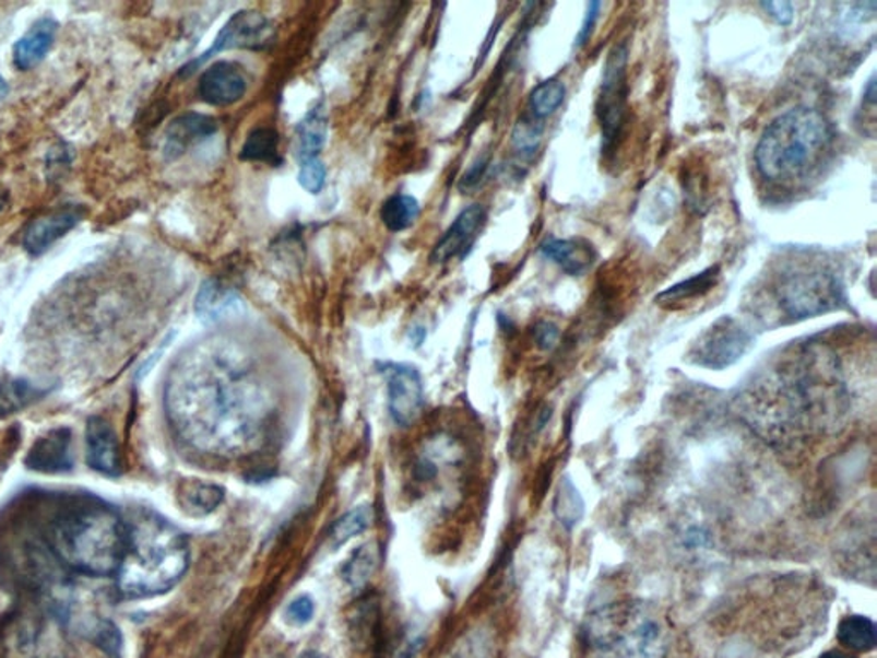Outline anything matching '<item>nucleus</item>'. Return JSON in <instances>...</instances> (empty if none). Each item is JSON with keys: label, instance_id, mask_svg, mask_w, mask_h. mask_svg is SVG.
Wrapping results in <instances>:
<instances>
[{"label": "nucleus", "instance_id": "1", "mask_svg": "<svg viewBox=\"0 0 877 658\" xmlns=\"http://www.w3.org/2000/svg\"><path fill=\"white\" fill-rule=\"evenodd\" d=\"M195 350L175 369L167 404L183 439L210 455L237 457L258 448L266 436L271 398L249 359L213 341Z\"/></svg>", "mask_w": 877, "mask_h": 658}, {"label": "nucleus", "instance_id": "2", "mask_svg": "<svg viewBox=\"0 0 877 658\" xmlns=\"http://www.w3.org/2000/svg\"><path fill=\"white\" fill-rule=\"evenodd\" d=\"M47 543L71 572L95 578L116 576L126 545V518L104 501L76 497L48 524Z\"/></svg>", "mask_w": 877, "mask_h": 658}, {"label": "nucleus", "instance_id": "3", "mask_svg": "<svg viewBox=\"0 0 877 658\" xmlns=\"http://www.w3.org/2000/svg\"><path fill=\"white\" fill-rule=\"evenodd\" d=\"M189 566V543L158 513L140 509L126 520V545L116 573L126 599H147L179 584Z\"/></svg>", "mask_w": 877, "mask_h": 658}, {"label": "nucleus", "instance_id": "4", "mask_svg": "<svg viewBox=\"0 0 877 658\" xmlns=\"http://www.w3.org/2000/svg\"><path fill=\"white\" fill-rule=\"evenodd\" d=\"M833 131L821 111L797 107L777 117L756 148L759 174L771 183H794L818 165Z\"/></svg>", "mask_w": 877, "mask_h": 658}, {"label": "nucleus", "instance_id": "5", "mask_svg": "<svg viewBox=\"0 0 877 658\" xmlns=\"http://www.w3.org/2000/svg\"><path fill=\"white\" fill-rule=\"evenodd\" d=\"M588 639L612 658H663L667 633L643 603H617L590 619Z\"/></svg>", "mask_w": 877, "mask_h": 658}, {"label": "nucleus", "instance_id": "6", "mask_svg": "<svg viewBox=\"0 0 877 658\" xmlns=\"http://www.w3.org/2000/svg\"><path fill=\"white\" fill-rule=\"evenodd\" d=\"M780 306L791 318H816L837 309L842 302V286L825 271H801L783 280L779 289Z\"/></svg>", "mask_w": 877, "mask_h": 658}, {"label": "nucleus", "instance_id": "7", "mask_svg": "<svg viewBox=\"0 0 877 658\" xmlns=\"http://www.w3.org/2000/svg\"><path fill=\"white\" fill-rule=\"evenodd\" d=\"M626 66H628V48L624 44L617 45L608 54L602 87L596 99V116L602 128L605 150H611L616 144L628 114Z\"/></svg>", "mask_w": 877, "mask_h": 658}, {"label": "nucleus", "instance_id": "8", "mask_svg": "<svg viewBox=\"0 0 877 658\" xmlns=\"http://www.w3.org/2000/svg\"><path fill=\"white\" fill-rule=\"evenodd\" d=\"M274 32L273 23L261 12L239 11L223 26L222 32L216 36L215 42L208 48L203 56L198 57L194 62L183 68L182 74H192L198 71L199 66L204 64L211 57L218 56L225 50L234 48H246V50H262L273 44Z\"/></svg>", "mask_w": 877, "mask_h": 658}, {"label": "nucleus", "instance_id": "9", "mask_svg": "<svg viewBox=\"0 0 877 658\" xmlns=\"http://www.w3.org/2000/svg\"><path fill=\"white\" fill-rule=\"evenodd\" d=\"M749 345L750 337L746 329L734 318H722L699 338L692 346L691 359L708 369H725L743 357Z\"/></svg>", "mask_w": 877, "mask_h": 658}, {"label": "nucleus", "instance_id": "10", "mask_svg": "<svg viewBox=\"0 0 877 658\" xmlns=\"http://www.w3.org/2000/svg\"><path fill=\"white\" fill-rule=\"evenodd\" d=\"M388 377V395H390V410L394 422L400 425H410L422 409V377L412 365H386Z\"/></svg>", "mask_w": 877, "mask_h": 658}, {"label": "nucleus", "instance_id": "11", "mask_svg": "<svg viewBox=\"0 0 877 658\" xmlns=\"http://www.w3.org/2000/svg\"><path fill=\"white\" fill-rule=\"evenodd\" d=\"M485 222H487V211L482 204H472V207L465 208L434 247L430 252V262L445 265L458 256H465L472 249Z\"/></svg>", "mask_w": 877, "mask_h": 658}, {"label": "nucleus", "instance_id": "12", "mask_svg": "<svg viewBox=\"0 0 877 658\" xmlns=\"http://www.w3.org/2000/svg\"><path fill=\"white\" fill-rule=\"evenodd\" d=\"M24 465L33 472L48 475L71 472L74 467L71 428H52L45 436L38 437L24 458Z\"/></svg>", "mask_w": 877, "mask_h": 658}, {"label": "nucleus", "instance_id": "13", "mask_svg": "<svg viewBox=\"0 0 877 658\" xmlns=\"http://www.w3.org/2000/svg\"><path fill=\"white\" fill-rule=\"evenodd\" d=\"M246 92L247 78L242 68L227 60L208 68L198 84L199 98L213 107L237 104Z\"/></svg>", "mask_w": 877, "mask_h": 658}, {"label": "nucleus", "instance_id": "14", "mask_svg": "<svg viewBox=\"0 0 877 658\" xmlns=\"http://www.w3.org/2000/svg\"><path fill=\"white\" fill-rule=\"evenodd\" d=\"M84 219V211L78 207L60 208L52 213L33 220L24 231L23 247L29 256H42L57 240L76 228Z\"/></svg>", "mask_w": 877, "mask_h": 658}, {"label": "nucleus", "instance_id": "15", "mask_svg": "<svg viewBox=\"0 0 877 658\" xmlns=\"http://www.w3.org/2000/svg\"><path fill=\"white\" fill-rule=\"evenodd\" d=\"M86 461L93 470L108 477L122 472L119 437L102 416H92L86 424Z\"/></svg>", "mask_w": 877, "mask_h": 658}, {"label": "nucleus", "instance_id": "16", "mask_svg": "<svg viewBox=\"0 0 877 658\" xmlns=\"http://www.w3.org/2000/svg\"><path fill=\"white\" fill-rule=\"evenodd\" d=\"M218 131V120L206 114L187 111L175 117L163 136V155L167 160H177L182 156L192 144L211 138Z\"/></svg>", "mask_w": 877, "mask_h": 658}, {"label": "nucleus", "instance_id": "17", "mask_svg": "<svg viewBox=\"0 0 877 658\" xmlns=\"http://www.w3.org/2000/svg\"><path fill=\"white\" fill-rule=\"evenodd\" d=\"M59 23L52 17H42L32 24V28L21 36L14 45V66L20 71H29L40 64L56 44Z\"/></svg>", "mask_w": 877, "mask_h": 658}, {"label": "nucleus", "instance_id": "18", "mask_svg": "<svg viewBox=\"0 0 877 658\" xmlns=\"http://www.w3.org/2000/svg\"><path fill=\"white\" fill-rule=\"evenodd\" d=\"M194 310L201 321L215 325L240 310V297L220 280L210 278L195 295Z\"/></svg>", "mask_w": 877, "mask_h": 658}, {"label": "nucleus", "instance_id": "19", "mask_svg": "<svg viewBox=\"0 0 877 658\" xmlns=\"http://www.w3.org/2000/svg\"><path fill=\"white\" fill-rule=\"evenodd\" d=\"M541 250L545 258L556 262L560 270L571 277H580L584 271L590 270V266L595 261L592 246L583 240L550 238L547 243L542 244Z\"/></svg>", "mask_w": 877, "mask_h": 658}, {"label": "nucleus", "instance_id": "20", "mask_svg": "<svg viewBox=\"0 0 877 658\" xmlns=\"http://www.w3.org/2000/svg\"><path fill=\"white\" fill-rule=\"evenodd\" d=\"M328 111L322 102L312 105L307 111L306 117L297 126L298 138V158L303 160L319 158V153L324 150L325 139H328V128H330Z\"/></svg>", "mask_w": 877, "mask_h": 658}, {"label": "nucleus", "instance_id": "21", "mask_svg": "<svg viewBox=\"0 0 877 658\" xmlns=\"http://www.w3.org/2000/svg\"><path fill=\"white\" fill-rule=\"evenodd\" d=\"M719 278V266H711L703 273L696 274V277L689 278L686 282L677 283V285L665 290L656 297V302L663 307H675L679 306V304L695 301V298L703 297L710 290L715 289Z\"/></svg>", "mask_w": 877, "mask_h": 658}, {"label": "nucleus", "instance_id": "22", "mask_svg": "<svg viewBox=\"0 0 877 658\" xmlns=\"http://www.w3.org/2000/svg\"><path fill=\"white\" fill-rule=\"evenodd\" d=\"M48 389L35 386L20 377H5L0 381V416L12 415L40 401Z\"/></svg>", "mask_w": 877, "mask_h": 658}, {"label": "nucleus", "instance_id": "23", "mask_svg": "<svg viewBox=\"0 0 877 658\" xmlns=\"http://www.w3.org/2000/svg\"><path fill=\"white\" fill-rule=\"evenodd\" d=\"M179 500L183 512L192 516H204L215 512L222 504L223 491L218 485L191 480L180 489Z\"/></svg>", "mask_w": 877, "mask_h": 658}, {"label": "nucleus", "instance_id": "24", "mask_svg": "<svg viewBox=\"0 0 877 658\" xmlns=\"http://www.w3.org/2000/svg\"><path fill=\"white\" fill-rule=\"evenodd\" d=\"M837 636L843 647L858 654H866L876 648V624L864 615H849L843 619L838 626Z\"/></svg>", "mask_w": 877, "mask_h": 658}, {"label": "nucleus", "instance_id": "25", "mask_svg": "<svg viewBox=\"0 0 877 658\" xmlns=\"http://www.w3.org/2000/svg\"><path fill=\"white\" fill-rule=\"evenodd\" d=\"M420 202L408 195H394L382 204L381 220L391 232L406 231L417 222Z\"/></svg>", "mask_w": 877, "mask_h": 658}, {"label": "nucleus", "instance_id": "26", "mask_svg": "<svg viewBox=\"0 0 877 658\" xmlns=\"http://www.w3.org/2000/svg\"><path fill=\"white\" fill-rule=\"evenodd\" d=\"M280 136L271 128H258L250 131L240 150V158L247 162H266L278 165Z\"/></svg>", "mask_w": 877, "mask_h": 658}, {"label": "nucleus", "instance_id": "27", "mask_svg": "<svg viewBox=\"0 0 877 658\" xmlns=\"http://www.w3.org/2000/svg\"><path fill=\"white\" fill-rule=\"evenodd\" d=\"M566 96V87L559 80H548L533 90L529 107L533 119L544 120L553 116Z\"/></svg>", "mask_w": 877, "mask_h": 658}, {"label": "nucleus", "instance_id": "28", "mask_svg": "<svg viewBox=\"0 0 877 658\" xmlns=\"http://www.w3.org/2000/svg\"><path fill=\"white\" fill-rule=\"evenodd\" d=\"M554 513L559 518L564 527L571 530L584 513V503L581 500L580 492L572 485L571 480L564 479L560 482L559 491H557L556 503H554Z\"/></svg>", "mask_w": 877, "mask_h": 658}, {"label": "nucleus", "instance_id": "29", "mask_svg": "<svg viewBox=\"0 0 877 658\" xmlns=\"http://www.w3.org/2000/svg\"><path fill=\"white\" fill-rule=\"evenodd\" d=\"M374 513L370 506H358L352 512L343 515L331 531V539L334 545H343L349 539H354L362 531H366L372 524Z\"/></svg>", "mask_w": 877, "mask_h": 658}, {"label": "nucleus", "instance_id": "30", "mask_svg": "<svg viewBox=\"0 0 877 658\" xmlns=\"http://www.w3.org/2000/svg\"><path fill=\"white\" fill-rule=\"evenodd\" d=\"M376 560L378 557H376V549L372 545L357 549L354 555L349 557L346 566L343 567V578L346 579V584L352 585L354 588H360L362 585H366L367 579L374 573V567H376Z\"/></svg>", "mask_w": 877, "mask_h": 658}, {"label": "nucleus", "instance_id": "31", "mask_svg": "<svg viewBox=\"0 0 877 658\" xmlns=\"http://www.w3.org/2000/svg\"><path fill=\"white\" fill-rule=\"evenodd\" d=\"M535 120L521 119L517 124L514 131H512V146L521 156H526V158L535 155L536 150L541 146L542 126H538Z\"/></svg>", "mask_w": 877, "mask_h": 658}, {"label": "nucleus", "instance_id": "32", "mask_svg": "<svg viewBox=\"0 0 877 658\" xmlns=\"http://www.w3.org/2000/svg\"><path fill=\"white\" fill-rule=\"evenodd\" d=\"M298 184L309 195H319L324 189L325 165L319 158L303 160L298 171Z\"/></svg>", "mask_w": 877, "mask_h": 658}, {"label": "nucleus", "instance_id": "33", "mask_svg": "<svg viewBox=\"0 0 877 658\" xmlns=\"http://www.w3.org/2000/svg\"><path fill=\"white\" fill-rule=\"evenodd\" d=\"M315 600L310 599L309 595H300L291 606L286 607L285 618L294 626H304L315 618Z\"/></svg>", "mask_w": 877, "mask_h": 658}, {"label": "nucleus", "instance_id": "34", "mask_svg": "<svg viewBox=\"0 0 877 658\" xmlns=\"http://www.w3.org/2000/svg\"><path fill=\"white\" fill-rule=\"evenodd\" d=\"M96 643H98V647L102 648L105 654L110 655V657H120L122 636H120L119 630H117L114 624L104 623L98 627V631H96Z\"/></svg>", "mask_w": 877, "mask_h": 658}, {"label": "nucleus", "instance_id": "35", "mask_svg": "<svg viewBox=\"0 0 877 658\" xmlns=\"http://www.w3.org/2000/svg\"><path fill=\"white\" fill-rule=\"evenodd\" d=\"M761 8L773 17L777 23L782 24V26H789L794 21V5L791 2H785V0H768V2H762Z\"/></svg>", "mask_w": 877, "mask_h": 658}, {"label": "nucleus", "instance_id": "36", "mask_svg": "<svg viewBox=\"0 0 877 658\" xmlns=\"http://www.w3.org/2000/svg\"><path fill=\"white\" fill-rule=\"evenodd\" d=\"M69 165H71V153H69V148L66 144H60V146H56L50 151V155L47 158V171L50 172L54 168V174L50 177H59L60 172L68 168Z\"/></svg>", "mask_w": 877, "mask_h": 658}, {"label": "nucleus", "instance_id": "37", "mask_svg": "<svg viewBox=\"0 0 877 658\" xmlns=\"http://www.w3.org/2000/svg\"><path fill=\"white\" fill-rule=\"evenodd\" d=\"M600 8H602L600 2H590V4H588L586 16H584L583 26H581L580 33H578V38H576V45H578V47H583V45L590 40L593 26H595L596 20H599Z\"/></svg>", "mask_w": 877, "mask_h": 658}, {"label": "nucleus", "instance_id": "38", "mask_svg": "<svg viewBox=\"0 0 877 658\" xmlns=\"http://www.w3.org/2000/svg\"><path fill=\"white\" fill-rule=\"evenodd\" d=\"M557 337H559V331H557L556 326L550 325V322H542L538 328H536V343L542 346V349H553L556 345Z\"/></svg>", "mask_w": 877, "mask_h": 658}, {"label": "nucleus", "instance_id": "39", "mask_svg": "<svg viewBox=\"0 0 877 658\" xmlns=\"http://www.w3.org/2000/svg\"><path fill=\"white\" fill-rule=\"evenodd\" d=\"M485 167H487V162H478L473 165V168H470L469 174L463 177V183H461V187H475L477 186L478 180L482 179V175H484Z\"/></svg>", "mask_w": 877, "mask_h": 658}, {"label": "nucleus", "instance_id": "40", "mask_svg": "<svg viewBox=\"0 0 877 658\" xmlns=\"http://www.w3.org/2000/svg\"><path fill=\"white\" fill-rule=\"evenodd\" d=\"M819 658H857L855 655L846 654V651L842 650H830L822 654Z\"/></svg>", "mask_w": 877, "mask_h": 658}, {"label": "nucleus", "instance_id": "41", "mask_svg": "<svg viewBox=\"0 0 877 658\" xmlns=\"http://www.w3.org/2000/svg\"><path fill=\"white\" fill-rule=\"evenodd\" d=\"M8 93H9L8 83H5L4 78L0 75V102H2V99L5 98V96H8Z\"/></svg>", "mask_w": 877, "mask_h": 658}, {"label": "nucleus", "instance_id": "42", "mask_svg": "<svg viewBox=\"0 0 877 658\" xmlns=\"http://www.w3.org/2000/svg\"><path fill=\"white\" fill-rule=\"evenodd\" d=\"M307 658H324V657H321V655L310 654L309 657Z\"/></svg>", "mask_w": 877, "mask_h": 658}]
</instances>
